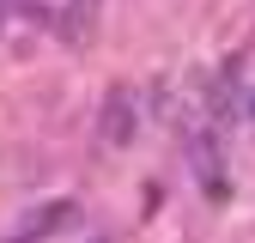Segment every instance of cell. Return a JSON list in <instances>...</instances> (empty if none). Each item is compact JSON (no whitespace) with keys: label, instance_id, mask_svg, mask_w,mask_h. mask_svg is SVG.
I'll return each mask as SVG.
<instances>
[{"label":"cell","instance_id":"1","mask_svg":"<svg viewBox=\"0 0 255 243\" xmlns=\"http://www.w3.org/2000/svg\"><path fill=\"white\" fill-rule=\"evenodd\" d=\"M134 140V98L128 91H110L104 104V146H128Z\"/></svg>","mask_w":255,"mask_h":243},{"label":"cell","instance_id":"2","mask_svg":"<svg viewBox=\"0 0 255 243\" xmlns=\"http://www.w3.org/2000/svg\"><path fill=\"white\" fill-rule=\"evenodd\" d=\"M249 110H255V104H249Z\"/></svg>","mask_w":255,"mask_h":243}]
</instances>
